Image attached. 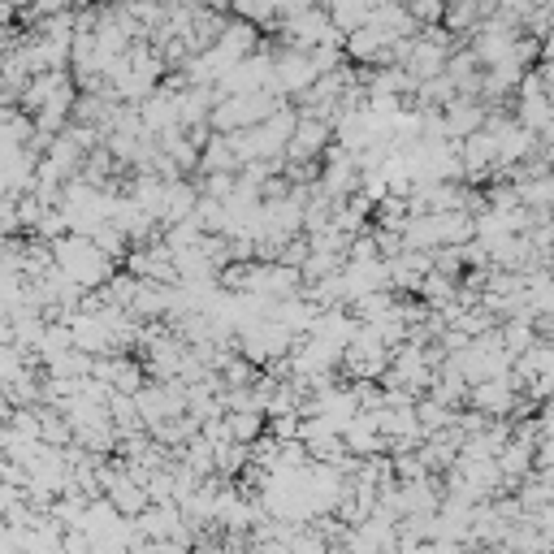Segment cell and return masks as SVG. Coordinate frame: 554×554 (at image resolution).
Wrapping results in <instances>:
<instances>
[{
  "mask_svg": "<svg viewBox=\"0 0 554 554\" xmlns=\"http://www.w3.org/2000/svg\"><path fill=\"white\" fill-rule=\"evenodd\" d=\"M546 78H550V83H554V65H550V74H546Z\"/></svg>",
  "mask_w": 554,
  "mask_h": 554,
  "instance_id": "52a82bcc",
  "label": "cell"
},
{
  "mask_svg": "<svg viewBox=\"0 0 554 554\" xmlns=\"http://www.w3.org/2000/svg\"><path fill=\"white\" fill-rule=\"evenodd\" d=\"M412 65H420V74H438L442 70V48L438 44H416Z\"/></svg>",
  "mask_w": 554,
  "mask_h": 554,
  "instance_id": "7a4b0ae2",
  "label": "cell"
},
{
  "mask_svg": "<svg viewBox=\"0 0 554 554\" xmlns=\"http://www.w3.org/2000/svg\"><path fill=\"white\" fill-rule=\"evenodd\" d=\"M208 5H226V0H208Z\"/></svg>",
  "mask_w": 554,
  "mask_h": 554,
  "instance_id": "8992f818",
  "label": "cell"
},
{
  "mask_svg": "<svg viewBox=\"0 0 554 554\" xmlns=\"http://www.w3.org/2000/svg\"><path fill=\"white\" fill-rule=\"evenodd\" d=\"M57 260L70 269L74 282H83V286H91V282H100V277H104V260L96 256V247H87L83 239L57 243Z\"/></svg>",
  "mask_w": 554,
  "mask_h": 554,
  "instance_id": "6da1fadb",
  "label": "cell"
},
{
  "mask_svg": "<svg viewBox=\"0 0 554 554\" xmlns=\"http://www.w3.org/2000/svg\"><path fill=\"white\" fill-rule=\"evenodd\" d=\"M477 403H481V407H507V403H511L507 381H485V386L477 390Z\"/></svg>",
  "mask_w": 554,
  "mask_h": 554,
  "instance_id": "3957f363",
  "label": "cell"
},
{
  "mask_svg": "<svg viewBox=\"0 0 554 554\" xmlns=\"http://www.w3.org/2000/svg\"><path fill=\"white\" fill-rule=\"evenodd\" d=\"M26 5H39V9H57L61 0H26Z\"/></svg>",
  "mask_w": 554,
  "mask_h": 554,
  "instance_id": "5b68a950",
  "label": "cell"
},
{
  "mask_svg": "<svg viewBox=\"0 0 554 554\" xmlns=\"http://www.w3.org/2000/svg\"><path fill=\"white\" fill-rule=\"evenodd\" d=\"M230 433H234V438H252V433H256V416H234L230 420Z\"/></svg>",
  "mask_w": 554,
  "mask_h": 554,
  "instance_id": "277c9868",
  "label": "cell"
}]
</instances>
